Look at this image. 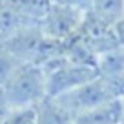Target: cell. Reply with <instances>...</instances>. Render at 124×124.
<instances>
[{
  "mask_svg": "<svg viewBox=\"0 0 124 124\" xmlns=\"http://www.w3.org/2000/svg\"><path fill=\"white\" fill-rule=\"evenodd\" d=\"M0 93L11 109L33 108L37 102L47 97L46 73L42 66L22 62L11 77L0 86Z\"/></svg>",
  "mask_w": 124,
  "mask_h": 124,
  "instance_id": "6da1fadb",
  "label": "cell"
},
{
  "mask_svg": "<svg viewBox=\"0 0 124 124\" xmlns=\"http://www.w3.org/2000/svg\"><path fill=\"white\" fill-rule=\"evenodd\" d=\"M42 70L46 73L47 97H60L64 93L99 77V71L95 66L77 62L66 57L64 53L42 64Z\"/></svg>",
  "mask_w": 124,
  "mask_h": 124,
  "instance_id": "7a4b0ae2",
  "label": "cell"
},
{
  "mask_svg": "<svg viewBox=\"0 0 124 124\" xmlns=\"http://www.w3.org/2000/svg\"><path fill=\"white\" fill-rule=\"evenodd\" d=\"M60 101V104L68 109L73 117L80 115V113L88 111L91 108H97V106L104 104L108 101H113L115 93L111 89V84L108 82V78L104 77H95L93 80L86 82V84L78 86V88L71 89V91L64 93L60 97H55Z\"/></svg>",
  "mask_w": 124,
  "mask_h": 124,
  "instance_id": "3957f363",
  "label": "cell"
},
{
  "mask_svg": "<svg viewBox=\"0 0 124 124\" xmlns=\"http://www.w3.org/2000/svg\"><path fill=\"white\" fill-rule=\"evenodd\" d=\"M84 13L78 8L66 2H51L47 8L46 15L39 22V29L51 40L57 42H66L71 35H75V31L78 29Z\"/></svg>",
  "mask_w": 124,
  "mask_h": 124,
  "instance_id": "277c9868",
  "label": "cell"
},
{
  "mask_svg": "<svg viewBox=\"0 0 124 124\" xmlns=\"http://www.w3.org/2000/svg\"><path fill=\"white\" fill-rule=\"evenodd\" d=\"M124 120L122 99H113L75 117V124H120Z\"/></svg>",
  "mask_w": 124,
  "mask_h": 124,
  "instance_id": "5b68a950",
  "label": "cell"
},
{
  "mask_svg": "<svg viewBox=\"0 0 124 124\" xmlns=\"http://www.w3.org/2000/svg\"><path fill=\"white\" fill-rule=\"evenodd\" d=\"M31 109L35 124H75V117L55 97H44Z\"/></svg>",
  "mask_w": 124,
  "mask_h": 124,
  "instance_id": "8992f818",
  "label": "cell"
},
{
  "mask_svg": "<svg viewBox=\"0 0 124 124\" xmlns=\"http://www.w3.org/2000/svg\"><path fill=\"white\" fill-rule=\"evenodd\" d=\"M95 66L101 77L113 78L124 73V47L115 46L102 51L95 60Z\"/></svg>",
  "mask_w": 124,
  "mask_h": 124,
  "instance_id": "52a82bcc",
  "label": "cell"
},
{
  "mask_svg": "<svg viewBox=\"0 0 124 124\" xmlns=\"http://www.w3.org/2000/svg\"><path fill=\"white\" fill-rule=\"evenodd\" d=\"M88 11L102 24L111 26L115 20L124 16V0H91Z\"/></svg>",
  "mask_w": 124,
  "mask_h": 124,
  "instance_id": "ba28073f",
  "label": "cell"
},
{
  "mask_svg": "<svg viewBox=\"0 0 124 124\" xmlns=\"http://www.w3.org/2000/svg\"><path fill=\"white\" fill-rule=\"evenodd\" d=\"M20 64H22V62H20L15 55L9 53L4 46H0V86L11 77L13 71H15Z\"/></svg>",
  "mask_w": 124,
  "mask_h": 124,
  "instance_id": "9c48e42d",
  "label": "cell"
},
{
  "mask_svg": "<svg viewBox=\"0 0 124 124\" xmlns=\"http://www.w3.org/2000/svg\"><path fill=\"white\" fill-rule=\"evenodd\" d=\"M2 124H35L33 119V109L22 108V109H11L2 120Z\"/></svg>",
  "mask_w": 124,
  "mask_h": 124,
  "instance_id": "30bf717a",
  "label": "cell"
},
{
  "mask_svg": "<svg viewBox=\"0 0 124 124\" xmlns=\"http://www.w3.org/2000/svg\"><path fill=\"white\" fill-rule=\"evenodd\" d=\"M109 29H111V35H113V39H115L117 46L124 47V16H120L119 20H115V22L109 26Z\"/></svg>",
  "mask_w": 124,
  "mask_h": 124,
  "instance_id": "8fae6325",
  "label": "cell"
},
{
  "mask_svg": "<svg viewBox=\"0 0 124 124\" xmlns=\"http://www.w3.org/2000/svg\"><path fill=\"white\" fill-rule=\"evenodd\" d=\"M64 2L75 6V8H78L80 11H88L89 6H91V0H64Z\"/></svg>",
  "mask_w": 124,
  "mask_h": 124,
  "instance_id": "7c38bea8",
  "label": "cell"
},
{
  "mask_svg": "<svg viewBox=\"0 0 124 124\" xmlns=\"http://www.w3.org/2000/svg\"><path fill=\"white\" fill-rule=\"evenodd\" d=\"M11 111V108H9V104L6 102V99L2 97V93H0V124H2V120L6 119V115Z\"/></svg>",
  "mask_w": 124,
  "mask_h": 124,
  "instance_id": "4fadbf2b",
  "label": "cell"
},
{
  "mask_svg": "<svg viewBox=\"0 0 124 124\" xmlns=\"http://www.w3.org/2000/svg\"><path fill=\"white\" fill-rule=\"evenodd\" d=\"M120 124H124V120H122V122H120Z\"/></svg>",
  "mask_w": 124,
  "mask_h": 124,
  "instance_id": "5bb4252c",
  "label": "cell"
},
{
  "mask_svg": "<svg viewBox=\"0 0 124 124\" xmlns=\"http://www.w3.org/2000/svg\"><path fill=\"white\" fill-rule=\"evenodd\" d=\"M122 102H124V99H122Z\"/></svg>",
  "mask_w": 124,
  "mask_h": 124,
  "instance_id": "9a60e30c",
  "label": "cell"
}]
</instances>
